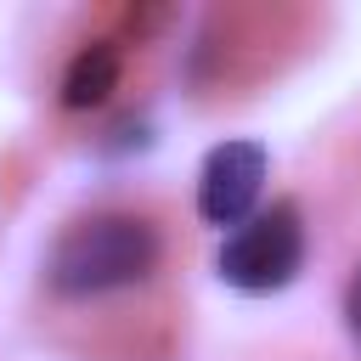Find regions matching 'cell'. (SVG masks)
<instances>
[{
    "label": "cell",
    "instance_id": "6da1fadb",
    "mask_svg": "<svg viewBox=\"0 0 361 361\" xmlns=\"http://www.w3.org/2000/svg\"><path fill=\"white\" fill-rule=\"evenodd\" d=\"M158 254H164V237H158V226L147 214L107 209V214L73 220L51 243L45 282L62 299H102V293H118V288L147 282L158 271Z\"/></svg>",
    "mask_w": 361,
    "mask_h": 361
},
{
    "label": "cell",
    "instance_id": "7a4b0ae2",
    "mask_svg": "<svg viewBox=\"0 0 361 361\" xmlns=\"http://www.w3.org/2000/svg\"><path fill=\"white\" fill-rule=\"evenodd\" d=\"M305 265V214L293 197H276L271 209L248 214L237 231H226L214 271L237 293H282Z\"/></svg>",
    "mask_w": 361,
    "mask_h": 361
},
{
    "label": "cell",
    "instance_id": "3957f363",
    "mask_svg": "<svg viewBox=\"0 0 361 361\" xmlns=\"http://www.w3.org/2000/svg\"><path fill=\"white\" fill-rule=\"evenodd\" d=\"M271 175V152L259 141H220L209 147L203 169H197V214L220 231H237L248 214H259V192Z\"/></svg>",
    "mask_w": 361,
    "mask_h": 361
},
{
    "label": "cell",
    "instance_id": "277c9868",
    "mask_svg": "<svg viewBox=\"0 0 361 361\" xmlns=\"http://www.w3.org/2000/svg\"><path fill=\"white\" fill-rule=\"evenodd\" d=\"M113 85H118V45L113 39H90V45L73 51V62L62 73V107L68 113H90V107H102L113 96Z\"/></svg>",
    "mask_w": 361,
    "mask_h": 361
},
{
    "label": "cell",
    "instance_id": "5b68a950",
    "mask_svg": "<svg viewBox=\"0 0 361 361\" xmlns=\"http://www.w3.org/2000/svg\"><path fill=\"white\" fill-rule=\"evenodd\" d=\"M344 327H350V338H355V350H361V265H355V276L344 282Z\"/></svg>",
    "mask_w": 361,
    "mask_h": 361
}]
</instances>
